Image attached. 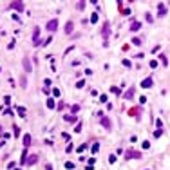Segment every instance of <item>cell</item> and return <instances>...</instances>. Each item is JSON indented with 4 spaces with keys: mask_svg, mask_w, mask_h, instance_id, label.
Returning a JSON list of instances; mask_svg holds the SVG:
<instances>
[{
    "mask_svg": "<svg viewBox=\"0 0 170 170\" xmlns=\"http://www.w3.org/2000/svg\"><path fill=\"white\" fill-rule=\"evenodd\" d=\"M141 158V152H138V150H127L125 154V159H140Z\"/></svg>",
    "mask_w": 170,
    "mask_h": 170,
    "instance_id": "obj_1",
    "label": "cell"
},
{
    "mask_svg": "<svg viewBox=\"0 0 170 170\" xmlns=\"http://www.w3.org/2000/svg\"><path fill=\"white\" fill-rule=\"evenodd\" d=\"M9 7L20 13V11H24V9H26V4H24V2H11V4H9Z\"/></svg>",
    "mask_w": 170,
    "mask_h": 170,
    "instance_id": "obj_2",
    "label": "cell"
},
{
    "mask_svg": "<svg viewBox=\"0 0 170 170\" xmlns=\"http://www.w3.org/2000/svg\"><path fill=\"white\" fill-rule=\"evenodd\" d=\"M102 34H103L105 40L110 36V24H109V22H105V24H103V27H102Z\"/></svg>",
    "mask_w": 170,
    "mask_h": 170,
    "instance_id": "obj_3",
    "label": "cell"
},
{
    "mask_svg": "<svg viewBox=\"0 0 170 170\" xmlns=\"http://www.w3.org/2000/svg\"><path fill=\"white\" fill-rule=\"evenodd\" d=\"M33 44L34 45H40V27H34V33H33Z\"/></svg>",
    "mask_w": 170,
    "mask_h": 170,
    "instance_id": "obj_4",
    "label": "cell"
},
{
    "mask_svg": "<svg viewBox=\"0 0 170 170\" xmlns=\"http://www.w3.org/2000/svg\"><path fill=\"white\" fill-rule=\"evenodd\" d=\"M56 29H58V20L54 18V20H51L49 24H47V31H49V33H54Z\"/></svg>",
    "mask_w": 170,
    "mask_h": 170,
    "instance_id": "obj_5",
    "label": "cell"
},
{
    "mask_svg": "<svg viewBox=\"0 0 170 170\" xmlns=\"http://www.w3.org/2000/svg\"><path fill=\"white\" fill-rule=\"evenodd\" d=\"M22 64H24V69H26V72H31V71H33V65H31V60L26 56L24 58V62H22Z\"/></svg>",
    "mask_w": 170,
    "mask_h": 170,
    "instance_id": "obj_6",
    "label": "cell"
},
{
    "mask_svg": "<svg viewBox=\"0 0 170 170\" xmlns=\"http://www.w3.org/2000/svg\"><path fill=\"white\" fill-rule=\"evenodd\" d=\"M102 127H103V128H107V130H110V128H112L110 120H109V118H103V116H102Z\"/></svg>",
    "mask_w": 170,
    "mask_h": 170,
    "instance_id": "obj_7",
    "label": "cell"
},
{
    "mask_svg": "<svg viewBox=\"0 0 170 170\" xmlns=\"http://www.w3.org/2000/svg\"><path fill=\"white\" fill-rule=\"evenodd\" d=\"M141 29V22H138V20H132V24H130V31H140Z\"/></svg>",
    "mask_w": 170,
    "mask_h": 170,
    "instance_id": "obj_8",
    "label": "cell"
},
{
    "mask_svg": "<svg viewBox=\"0 0 170 170\" xmlns=\"http://www.w3.org/2000/svg\"><path fill=\"white\" fill-rule=\"evenodd\" d=\"M152 85H154L152 78H146V80H143V82H141V87H143V89H150Z\"/></svg>",
    "mask_w": 170,
    "mask_h": 170,
    "instance_id": "obj_9",
    "label": "cell"
},
{
    "mask_svg": "<svg viewBox=\"0 0 170 170\" xmlns=\"http://www.w3.org/2000/svg\"><path fill=\"white\" fill-rule=\"evenodd\" d=\"M36 161H38V156H29V158H27V163H26V165L33 166V165L36 163Z\"/></svg>",
    "mask_w": 170,
    "mask_h": 170,
    "instance_id": "obj_10",
    "label": "cell"
},
{
    "mask_svg": "<svg viewBox=\"0 0 170 170\" xmlns=\"http://www.w3.org/2000/svg\"><path fill=\"white\" fill-rule=\"evenodd\" d=\"M22 143H24V148H27V146L31 145V136L26 134V136H24V140H22Z\"/></svg>",
    "mask_w": 170,
    "mask_h": 170,
    "instance_id": "obj_11",
    "label": "cell"
},
{
    "mask_svg": "<svg viewBox=\"0 0 170 170\" xmlns=\"http://www.w3.org/2000/svg\"><path fill=\"white\" fill-rule=\"evenodd\" d=\"M72 29H74V24H72V22H67V24H65V33H67V34H71V33H72Z\"/></svg>",
    "mask_w": 170,
    "mask_h": 170,
    "instance_id": "obj_12",
    "label": "cell"
},
{
    "mask_svg": "<svg viewBox=\"0 0 170 170\" xmlns=\"http://www.w3.org/2000/svg\"><path fill=\"white\" fill-rule=\"evenodd\" d=\"M27 163V148H24L22 152V158H20V165H26Z\"/></svg>",
    "mask_w": 170,
    "mask_h": 170,
    "instance_id": "obj_13",
    "label": "cell"
},
{
    "mask_svg": "<svg viewBox=\"0 0 170 170\" xmlns=\"http://www.w3.org/2000/svg\"><path fill=\"white\" fill-rule=\"evenodd\" d=\"M132 96H134V87H130L125 94H123V98H127V100H132Z\"/></svg>",
    "mask_w": 170,
    "mask_h": 170,
    "instance_id": "obj_14",
    "label": "cell"
},
{
    "mask_svg": "<svg viewBox=\"0 0 170 170\" xmlns=\"http://www.w3.org/2000/svg\"><path fill=\"white\" fill-rule=\"evenodd\" d=\"M158 7H159V16H165V13H166L165 4H158Z\"/></svg>",
    "mask_w": 170,
    "mask_h": 170,
    "instance_id": "obj_15",
    "label": "cell"
},
{
    "mask_svg": "<svg viewBox=\"0 0 170 170\" xmlns=\"http://www.w3.org/2000/svg\"><path fill=\"white\" fill-rule=\"evenodd\" d=\"M64 120H65L67 123H74V121H76L74 116H69V114H67V116H64Z\"/></svg>",
    "mask_w": 170,
    "mask_h": 170,
    "instance_id": "obj_16",
    "label": "cell"
},
{
    "mask_svg": "<svg viewBox=\"0 0 170 170\" xmlns=\"http://www.w3.org/2000/svg\"><path fill=\"white\" fill-rule=\"evenodd\" d=\"M98 150H100V143H94V145L90 146V152L92 154H98Z\"/></svg>",
    "mask_w": 170,
    "mask_h": 170,
    "instance_id": "obj_17",
    "label": "cell"
},
{
    "mask_svg": "<svg viewBox=\"0 0 170 170\" xmlns=\"http://www.w3.org/2000/svg\"><path fill=\"white\" fill-rule=\"evenodd\" d=\"M47 109H52V110H54V100H52V98L47 100Z\"/></svg>",
    "mask_w": 170,
    "mask_h": 170,
    "instance_id": "obj_18",
    "label": "cell"
},
{
    "mask_svg": "<svg viewBox=\"0 0 170 170\" xmlns=\"http://www.w3.org/2000/svg\"><path fill=\"white\" fill-rule=\"evenodd\" d=\"M16 109H18V116L20 118H26V109L24 107H16Z\"/></svg>",
    "mask_w": 170,
    "mask_h": 170,
    "instance_id": "obj_19",
    "label": "cell"
},
{
    "mask_svg": "<svg viewBox=\"0 0 170 170\" xmlns=\"http://www.w3.org/2000/svg\"><path fill=\"white\" fill-rule=\"evenodd\" d=\"M90 22H92V24H98V13H92L90 14Z\"/></svg>",
    "mask_w": 170,
    "mask_h": 170,
    "instance_id": "obj_20",
    "label": "cell"
},
{
    "mask_svg": "<svg viewBox=\"0 0 170 170\" xmlns=\"http://www.w3.org/2000/svg\"><path fill=\"white\" fill-rule=\"evenodd\" d=\"M20 87H27V80H26V76H22V78H20Z\"/></svg>",
    "mask_w": 170,
    "mask_h": 170,
    "instance_id": "obj_21",
    "label": "cell"
},
{
    "mask_svg": "<svg viewBox=\"0 0 170 170\" xmlns=\"http://www.w3.org/2000/svg\"><path fill=\"white\" fill-rule=\"evenodd\" d=\"M78 110H80V105H72V107H71V112H72V114H76Z\"/></svg>",
    "mask_w": 170,
    "mask_h": 170,
    "instance_id": "obj_22",
    "label": "cell"
},
{
    "mask_svg": "<svg viewBox=\"0 0 170 170\" xmlns=\"http://www.w3.org/2000/svg\"><path fill=\"white\" fill-rule=\"evenodd\" d=\"M65 168H67V170H72V168H74V163H71V161H67V163H65Z\"/></svg>",
    "mask_w": 170,
    "mask_h": 170,
    "instance_id": "obj_23",
    "label": "cell"
},
{
    "mask_svg": "<svg viewBox=\"0 0 170 170\" xmlns=\"http://www.w3.org/2000/svg\"><path fill=\"white\" fill-rule=\"evenodd\" d=\"M145 18H146V22H154V16H152L150 13H146V14H145Z\"/></svg>",
    "mask_w": 170,
    "mask_h": 170,
    "instance_id": "obj_24",
    "label": "cell"
},
{
    "mask_svg": "<svg viewBox=\"0 0 170 170\" xmlns=\"http://www.w3.org/2000/svg\"><path fill=\"white\" fill-rule=\"evenodd\" d=\"M132 44H134V45H141V38H138V36H136L134 40H132Z\"/></svg>",
    "mask_w": 170,
    "mask_h": 170,
    "instance_id": "obj_25",
    "label": "cell"
},
{
    "mask_svg": "<svg viewBox=\"0 0 170 170\" xmlns=\"http://www.w3.org/2000/svg\"><path fill=\"white\" fill-rule=\"evenodd\" d=\"M85 150H87V145H85V143L78 146V152H85Z\"/></svg>",
    "mask_w": 170,
    "mask_h": 170,
    "instance_id": "obj_26",
    "label": "cell"
},
{
    "mask_svg": "<svg viewBox=\"0 0 170 170\" xmlns=\"http://www.w3.org/2000/svg\"><path fill=\"white\" fill-rule=\"evenodd\" d=\"M76 87H78V89H82V87H85V80H80L78 83H76Z\"/></svg>",
    "mask_w": 170,
    "mask_h": 170,
    "instance_id": "obj_27",
    "label": "cell"
},
{
    "mask_svg": "<svg viewBox=\"0 0 170 170\" xmlns=\"http://www.w3.org/2000/svg\"><path fill=\"white\" fill-rule=\"evenodd\" d=\"M161 134H163V130H161V128H158V130H156V132H154V138H159Z\"/></svg>",
    "mask_w": 170,
    "mask_h": 170,
    "instance_id": "obj_28",
    "label": "cell"
},
{
    "mask_svg": "<svg viewBox=\"0 0 170 170\" xmlns=\"http://www.w3.org/2000/svg\"><path fill=\"white\" fill-rule=\"evenodd\" d=\"M72 148H74L72 143H69V145H67V148H65V152H67V154H69V152H72Z\"/></svg>",
    "mask_w": 170,
    "mask_h": 170,
    "instance_id": "obj_29",
    "label": "cell"
},
{
    "mask_svg": "<svg viewBox=\"0 0 170 170\" xmlns=\"http://www.w3.org/2000/svg\"><path fill=\"white\" fill-rule=\"evenodd\" d=\"M110 92H114V94H120L121 90H120V87H112V89H110Z\"/></svg>",
    "mask_w": 170,
    "mask_h": 170,
    "instance_id": "obj_30",
    "label": "cell"
},
{
    "mask_svg": "<svg viewBox=\"0 0 170 170\" xmlns=\"http://www.w3.org/2000/svg\"><path fill=\"white\" fill-rule=\"evenodd\" d=\"M52 94H54V98H58V96H60V89L54 87V89H52Z\"/></svg>",
    "mask_w": 170,
    "mask_h": 170,
    "instance_id": "obj_31",
    "label": "cell"
},
{
    "mask_svg": "<svg viewBox=\"0 0 170 170\" xmlns=\"http://www.w3.org/2000/svg\"><path fill=\"white\" fill-rule=\"evenodd\" d=\"M78 9H80V11L85 9V2H78Z\"/></svg>",
    "mask_w": 170,
    "mask_h": 170,
    "instance_id": "obj_32",
    "label": "cell"
},
{
    "mask_svg": "<svg viewBox=\"0 0 170 170\" xmlns=\"http://www.w3.org/2000/svg\"><path fill=\"white\" fill-rule=\"evenodd\" d=\"M148 65H150L152 69H156V67H158V62H156V60H152V62H150V64H148Z\"/></svg>",
    "mask_w": 170,
    "mask_h": 170,
    "instance_id": "obj_33",
    "label": "cell"
},
{
    "mask_svg": "<svg viewBox=\"0 0 170 170\" xmlns=\"http://www.w3.org/2000/svg\"><path fill=\"white\" fill-rule=\"evenodd\" d=\"M14 166H16V163H13V161H11V163H7V168H9V170H11V168L14 170Z\"/></svg>",
    "mask_w": 170,
    "mask_h": 170,
    "instance_id": "obj_34",
    "label": "cell"
},
{
    "mask_svg": "<svg viewBox=\"0 0 170 170\" xmlns=\"http://www.w3.org/2000/svg\"><path fill=\"white\" fill-rule=\"evenodd\" d=\"M62 138H64V140H67V141H69V140H71V136H69L67 132H64V134H62Z\"/></svg>",
    "mask_w": 170,
    "mask_h": 170,
    "instance_id": "obj_35",
    "label": "cell"
},
{
    "mask_svg": "<svg viewBox=\"0 0 170 170\" xmlns=\"http://www.w3.org/2000/svg\"><path fill=\"white\" fill-rule=\"evenodd\" d=\"M109 161H110V163H116V156H112V154H110V156H109Z\"/></svg>",
    "mask_w": 170,
    "mask_h": 170,
    "instance_id": "obj_36",
    "label": "cell"
},
{
    "mask_svg": "<svg viewBox=\"0 0 170 170\" xmlns=\"http://www.w3.org/2000/svg\"><path fill=\"white\" fill-rule=\"evenodd\" d=\"M123 65H125V67L128 69V67H130V62H128V60H123Z\"/></svg>",
    "mask_w": 170,
    "mask_h": 170,
    "instance_id": "obj_37",
    "label": "cell"
},
{
    "mask_svg": "<svg viewBox=\"0 0 170 170\" xmlns=\"http://www.w3.org/2000/svg\"><path fill=\"white\" fill-rule=\"evenodd\" d=\"M100 102H103V103H105V102H107V96H105V94H102V96H100Z\"/></svg>",
    "mask_w": 170,
    "mask_h": 170,
    "instance_id": "obj_38",
    "label": "cell"
},
{
    "mask_svg": "<svg viewBox=\"0 0 170 170\" xmlns=\"http://www.w3.org/2000/svg\"><path fill=\"white\" fill-rule=\"evenodd\" d=\"M161 62H163V64H165V65L168 64V62H166V56H165V54H161Z\"/></svg>",
    "mask_w": 170,
    "mask_h": 170,
    "instance_id": "obj_39",
    "label": "cell"
},
{
    "mask_svg": "<svg viewBox=\"0 0 170 170\" xmlns=\"http://www.w3.org/2000/svg\"><path fill=\"white\" fill-rule=\"evenodd\" d=\"M85 170H94V166H92V165H89V166H85Z\"/></svg>",
    "mask_w": 170,
    "mask_h": 170,
    "instance_id": "obj_40",
    "label": "cell"
},
{
    "mask_svg": "<svg viewBox=\"0 0 170 170\" xmlns=\"http://www.w3.org/2000/svg\"><path fill=\"white\" fill-rule=\"evenodd\" d=\"M45 170H52V166L51 165H45Z\"/></svg>",
    "mask_w": 170,
    "mask_h": 170,
    "instance_id": "obj_41",
    "label": "cell"
},
{
    "mask_svg": "<svg viewBox=\"0 0 170 170\" xmlns=\"http://www.w3.org/2000/svg\"><path fill=\"white\" fill-rule=\"evenodd\" d=\"M14 170H22V168H14Z\"/></svg>",
    "mask_w": 170,
    "mask_h": 170,
    "instance_id": "obj_42",
    "label": "cell"
},
{
    "mask_svg": "<svg viewBox=\"0 0 170 170\" xmlns=\"http://www.w3.org/2000/svg\"><path fill=\"white\" fill-rule=\"evenodd\" d=\"M0 132H2V127H0Z\"/></svg>",
    "mask_w": 170,
    "mask_h": 170,
    "instance_id": "obj_43",
    "label": "cell"
},
{
    "mask_svg": "<svg viewBox=\"0 0 170 170\" xmlns=\"http://www.w3.org/2000/svg\"><path fill=\"white\" fill-rule=\"evenodd\" d=\"M0 71H2V69H0Z\"/></svg>",
    "mask_w": 170,
    "mask_h": 170,
    "instance_id": "obj_44",
    "label": "cell"
}]
</instances>
